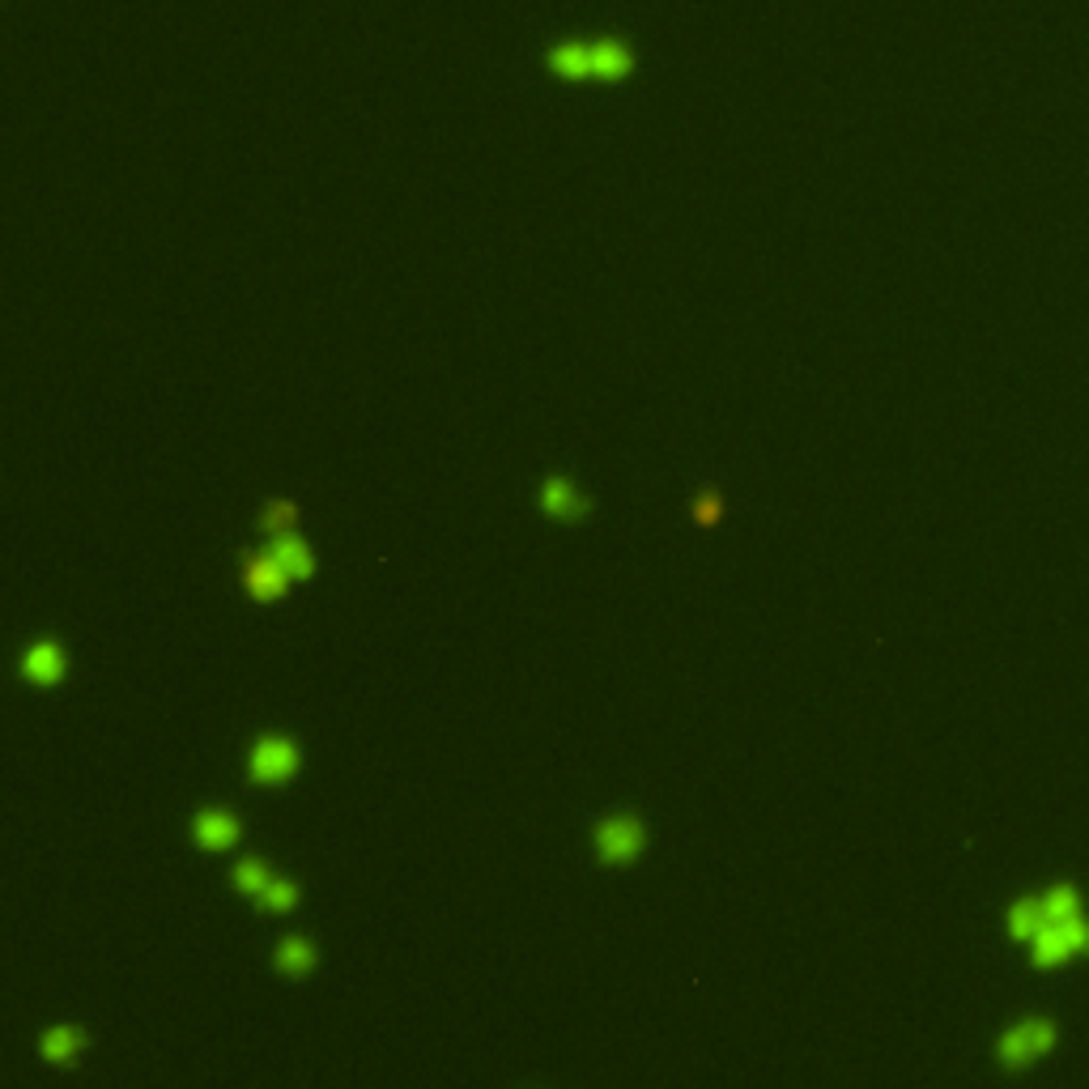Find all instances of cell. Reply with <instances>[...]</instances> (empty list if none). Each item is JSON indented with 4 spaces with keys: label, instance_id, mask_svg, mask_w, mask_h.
<instances>
[{
    "label": "cell",
    "instance_id": "cell-16",
    "mask_svg": "<svg viewBox=\"0 0 1089 1089\" xmlns=\"http://www.w3.org/2000/svg\"><path fill=\"white\" fill-rule=\"evenodd\" d=\"M294 902H298V886H294L289 877H273V881H268V890L256 898L260 911H289Z\"/></svg>",
    "mask_w": 1089,
    "mask_h": 1089
},
{
    "label": "cell",
    "instance_id": "cell-9",
    "mask_svg": "<svg viewBox=\"0 0 1089 1089\" xmlns=\"http://www.w3.org/2000/svg\"><path fill=\"white\" fill-rule=\"evenodd\" d=\"M38 1052H43L47 1064H73V1059L86 1052V1030H77V1025H52L43 1034Z\"/></svg>",
    "mask_w": 1089,
    "mask_h": 1089
},
{
    "label": "cell",
    "instance_id": "cell-12",
    "mask_svg": "<svg viewBox=\"0 0 1089 1089\" xmlns=\"http://www.w3.org/2000/svg\"><path fill=\"white\" fill-rule=\"evenodd\" d=\"M268 553L282 562L289 571V579H311V571H316V558H311V549H307V541H298L294 532L289 537H273V544H268Z\"/></svg>",
    "mask_w": 1089,
    "mask_h": 1089
},
{
    "label": "cell",
    "instance_id": "cell-3",
    "mask_svg": "<svg viewBox=\"0 0 1089 1089\" xmlns=\"http://www.w3.org/2000/svg\"><path fill=\"white\" fill-rule=\"evenodd\" d=\"M596 851L605 865H635L647 847V826H642L635 813H613L596 826Z\"/></svg>",
    "mask_w": 1089,
    "mask_h": 1089
},
{
    "label": "cell",
    "instance_id": "cell-13",
    "mask_svg": "<svg viewBox=\"0 0 1089 1089\" xmlns=\"http://www.w3.org/2000/svg\"><path fill=\"white\" fill-rule=\"evenodd\" d=\"M549 68H553L558 77H566V81H583V77H592V47H583V43H562V47L549 56Z\"/></svg>",
    "mask_w": 1089,
    "mask_h": 1089
},
{
    "label": "cell",
    "instance_id": "cell-6",
    "mask_svg": "<svg viewBox=\"0 0 1089 1089\" xmlns=\"http://www.w3.org/2000/svg\"><path fill=\"white\" fill-rule=\"evenodd\" d=\"M243 583H248V592H252L256 601H282L294 579H289V571L273 558V553H260V558H252V562L243 566Z\"/></svg>",
    "mask_w": 1089,
    "mask_h": 1089
},
{
    "label": "cell",
    "instance_id": "cell-8",
    "mask_svg": "<svg viewBox=\"0 0 1089 1089\" xmlns=\"http://www.w3.org/2000/svg\"><path fill=\"white\" fill-rule=\"evenodd\" d=\"M541 512L562 519V524H575V519L587 515V498L566 477H549L541 485Z\"/></svg>",
    "mask_w": 1089,
    "mask_h": 1089
},
{
    "label": "cell",
    "instance_id": "cell-2",
    "mask_svg": "<svg viewBox=\"0 0 1089 1089\" xmlns=\"http://www.w3.org/2000/svg\"><path fill=\"white\" fill-rule=\"evenodd\" d=\"M1052 1047H1056V1022L1052 1018H1025V1022L1009 1025L1000 1034L996 1059H1000V1068L1022 1072V1068L1038 1064L1043 1056H1052Z\"/></svg>",
    "mask_w": 1089,
    "mask_h": 1089
},
{
    "label": "cell",
    "instance_id": "cell-17",
    "mask_svg": "<svg viewBox=\"0 0 1089 1089\" xmlns=\"http://www.w3.org/2000/svg\"><path fill=\"white\" fill-rule=\"evenodd\" d=\"M694 515H698V524H719V515H724V503H719V494H706V498H698Z\"/></svg>",
    "mask_w": 1089,
    "mask_h": 1089
},
{
    "label": "cell",
    "instance_id": "cell-10",
    "mask_svg": "<svg viewBox=\"0 0 1089 1089\" xmlns=\"http://www.w3.org/2000/svg\"><path fill=\"white\" fill-rule=\"evenodd\" d=\"M316 945L307 941V936H286L282 945H277V954H273V966L289 975V979H302V975H311L316 970Z\"/></svg>",
    "mask_w": 1089,
    "mask_h": 1089
},
{
    "label": "cell",
    "instance_id": "cell-7",
    "mask_svg": "<svg viewBox=\"0 0 1089 1089\" xmlns=\"http://www.w3.org/2000/svg\"><path fill=\"white\" fill-rule=\"evenodd\" d=\"M68 660H65V647L56 639H38L26 647V656H22V676L34 681V685H56L61 676H65Z\"/></svg>",
    "mask_w": 1089,
    "mask_h": 1089
},
{
    "label": "cell",
    "instance_id": "cell-11",
    "mask_svg": "<svg viewBox=\"0 0 1089 1089\" xmlns=\"http://www.w3.org/2000/svg\"><path fill=\"white\" fill-rule=\"evenodd\" d=\"M630 68H635V61H630V52H626L622 43H613V38L592 43V77H601V81H622V77H630Z\"/></svg>",
    "mask_w": 1089,
    "mask_h": 1089
},
{
    "label": "cell",
    "instance_id": "cell-14",
    "mask_svg": "<svg viewBox=\"0 0 1089 1089\" xmlns=\"http://www.w3.org/2000/svg\"><path fill=\"white\" fill-rule=\"evenodd\" d=\"M230 881H234V890H239V894L260 898L264 890H268L273 872H268V865H264V860H243V865L230 872Z\"/></svg>",
    "mask_w": 1089,
    "mask_h": 1089
},
{
    "label": "cell",
    "instance_id": "cell-4",
    "mask_svg": "<svg viewBox=\"0 0 1089 1089\" xmlns=\"http://www.w3.org/2000/svg\"><path fill=\"white\" fill-rule=\"evenodd\" d=\"M298 770V745L289 737H260L248 754V774L256 783H286Z\"/></svg>",
    "mask_w": 1089,
    "mask_h": 1089
},
{
    "label": "cell",
    "instance_id": "cell-5",
    "mask_svg": "<svg viewBox=\"0 0 1089 1089\" xmlns=\"http://www.w3.org/2000/svg\"><path fill=\"white\" fill-rule=\"evenodd\" d=\"M239 817L230 813V809H200L193 822V838L205 847V851H226V847H234L239 843Z\"/></svg>",
    "mask_w": 1089,
    "mask_h": 1089
},
{
    "label": "cell",
    "instance_id": "cell-15",
    "mask_svg": "<svg viewBox=\"0 0 1089 1089\" xmlns=\"http://www.w3.org/2000/svg\"><path fill=\"white\" fill-rule=\"evenodd\" d=\"M298 524V507L294 503H268L264 515H260V532H268V537H289V528Z\"/></svg>",
    "mask_w": 1089,
    "mask_h": 1089
},
{
    "label": "cell",
    "instance_id": "cell-1",
    "mask_svg": "<svg viewBox=\"0 0 1089 1089\" xmlns=\"http://www.w3.org/2000/svg\"><path fill=\"white\" fill-rule=\"evenodd\" d=\"M1077 958H1089V915L1072 886L1043 890V928L1030 941V961L1052 970Z\"/></svg>",
    "mask_w": 1089,
    "mask_h": 1089
}]
</instances>
